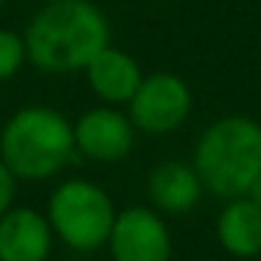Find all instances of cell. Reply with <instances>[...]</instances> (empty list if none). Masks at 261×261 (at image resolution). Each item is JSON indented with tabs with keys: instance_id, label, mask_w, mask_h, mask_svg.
<instances>
[{
	"instance_id": "6da1fadb",
	"label": "cell",
	"mask_w": 261,
	"mask_h": 261,
	"mask_svg": "<svg viewBox=\"0 0 261 261\" xmlns=\"http://www.w3.org/2000/svg\"><path fill=\"white\" fill-rule=\"evenodd\" d=\"M23 40L29 65L40 73H85L110 45V20L90 0H51L31 17Z\"/></svg>"
},
{
	"instance_id": "7a4b0ae2",
	"label": "cell",
	"mask_w": 261,
	"mask_h": 261,
	"mask_svg": "<svg viewBox=\"0 0 261 261\" xmlns=\"http://www.w3.org/2000/svg\"><path fill=\"white\" fill-rule=\"evenodd\" d=\"M73 158V121L54 107H23L0 129V160L17 180H51Z\"/></svg>"
},
{
	"instance_id": "3957f363",
	"label": "cell",
	"mask_w": 261,
	"mask_h": 261,
	"mask_svg": "<svg viewBox=\"0 0 261 261\" xmlns=\"http://www.w3.org/2000/svg\"><path fill=\"white\" fill-rule=\"evenodd\" d=\"M191 166L211 194L222 199L244 197L261 174V124L247 115L214 121L199 135Z\"/></svg>"
},
{
	"instance_id": "277c9868",
	"label": "cell",
	"mask_w": 261,
	"mask_h": 261,
	"mask_svg": "<svg viewBox=\"0 0 261 261\" xmlns=\"http://www.w3.org/2000/svg\"><path fill=\"white\" fill-rule=\"evenodd\" d=\"M115 205L98 182L85 177H70L59 182L48 197V225L54 239L76 253H93L107 247L110 230L115 222Z\"/></svg>"
},
{
	"instance_id": "5b68a950",
	"label": "cell",
	"mask_w": 261,
	"mask_h": 261,
	"mask_svg": "<svg viewBox=\"0 0 261 261\" xmlns=\"http://www.w3.org/2000/svg\"><path fill=\"white\" fill-rule=\"evenodd\" d=\"M194 96L186 79L169 70L143 76L141 87L126 104V115L138 132L146 135H169L188 121Z\"/></svg>"
},
{
	"instance_id": "8992f818",
	"label": "cell",
	"mask_w": 261,
	"mask_h": 261,
	"mask_svg": "<svg viewBox=\"0 0 261 261\" xmlns=\"http://www.w3.org/2000/svg\"><path fill=\"white\" fill-rule=\"evenodd\" d=\"M107 250L113 261H171L169 225L154 208H124L115 214Z\"/></svg>"
},
{
	"instance_id": "52a82bcc",
	"label": "cell",
	"mask_w": 261,
	"mask_h": 261,
	"mask_svg": "<svg viewBox=\"0 0 261 261\" xmlns=\"http://www.w3.org/2000/svg\"><path fill=\"white\" fill-rule=\"evenodd\" d=\"M135 124L129 115L118 107H101L85 110L73 121V141H76V154L96 163H118L135 146Z\"/></svg>"
},
{
	"instance_id": "ba28073f",
	"label": "cell",
	"mask_w": 261,
	"mask_h": 261,
	"mask_svg": "<svg viewBox=\"0 0 261 261\" xmlns=\"http://www.w3.org/2000/svg\"><path fill=\"white\" fill-rule=\"evenodd\" d=\"M54 242L57 239L42 211L14 205L0 216V261H48Z\"/></svg>"
},
{
	"instance_id": "9c48e42d",
	"label": "cell",
	"mask_w": 261,
	"mask_h": 261,
	"mask_svg": "<svg viewBox=\"0 0 261 261\" xmlns=\"http://www.w3.org/2000/svg\"><path fill=\"white\" fill-rule=\"evenodd\" d=\"M85 79L101 104L121 107V104H129V98L141 87L143 70L132 54L121 51V48H115L110 42L85 68Z\"/></svg>"
},
{
	"instance_id": "30bf717a",
	"label": "cell",
	"mask_w": 261,
	"mask_h": 261,
	"mask_svg": "<svg viewBox=\"0 0 261 261\" xmlns=\"http://www.w3.org/2000/svg\"><path fill=\"white\" fill-rule=\"evenodd\" d=\"M202 180L194 171L191 163L182 160H163L149 171L146 180V194L152 199L158 214L180 216L188 214L202 197Z\"/></svg>"
},
{
	"instance_id": "8fae6325",
	"label": "cell",
	"mask_w": 261,
	"mask_h": 261,
	"mask_svg": "<svg viewBox=\"0 0 261 261\" xmlns=\"http://www.w3.org/2000/svg\"><path fill=\"white\" fill-rule=\"evenodd\" d=\"M216 239L236 258H255L261 253V205L250 197L227 199L216 219Z\"/></svg>"
},
{
	"instance_id": "7c38bea8",
	"label": "cell",
	"mask_w": 261,
	"mask_h": 261,
	"mask_svg": "<svg viewBox=\"0 0 261 261\" xmlns=\"http://www.w3.org/2000/svg\"><path fill=\"white\" fill-rule=\"evenodd\" d=\"M25 62H29V54H25L23 34L12 29H0V82L14 79Z\"/></svg>"
},
{
	"instance_id": "4fadbf2b",
	"label": "cell",
	"mask_w": 261,
	"mask_h": 261,
	"mask_svg": "<svg viewBox=\"0 0 261 261\" xmlns=\"http://www.w3.org/2000/svg\"><path fill=\"white\" fill-rule=\"evenodd\" d=\"M14 197H17V177L0 160V216L6 214L9 208H14Z\"/></svg>"
},
{
	"instance_id": "5bb4252c",
	"label": "cell",
	"mask_w": 261,
	"mask_h": 261,
	"mask_svg": "<svg viewBox=\"0 0 261 261\" xmlns=\"http://www.w3.org/2000/svg\"><path fill=\"white\" fill-rule=\"evenodd\" d=\"M244 197H250V199H253L255 205H261V174L255 177V182H253V186H250V191L244 194Z\"/></svg>"
},
{
	"instance_id": "9a60e30c",
	"label": "cell",
	"mask_w": 261,
	"mask_h": 261,
	"mask_svg": "<svg viewBox=\"0 0 261 261\" xmlns=\"http://www.w3.org/2000/svg\"><path fill=\"white\" fill-rule=\"evenodd\" d=\"M3 3H6V0H0V9H3Z\"/></svg>"
},
{
	"instance_id": "2e32d148",
	"label": "cell",
	"mask_w": 261,
	"mask_h": 261,
	"mask_svg": "<svg viewBox=\"0 0 261 261\" xmlns=\"http://www.w3.org/2000/svg\"><path fill=\"white\" fill-rule=\"evenodd\" d=\"M42 3H51V0H42Z\"/></svg>"
}]
</instances>
